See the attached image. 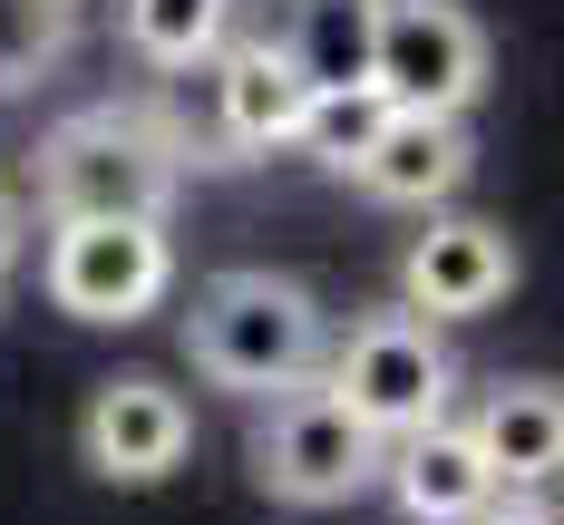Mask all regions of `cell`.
I'll list each match as a JSON object with an SVG mask.
<instances>
[{
    "mask_svg": "<svg viewBox=\"0 0 564 525\" xmlns=\"http://www.w3.org/2000/svg\"><path fill=\"white\" fill-rule=\"evenodd\" d=\"M185 185V136L156 108H78L30 156V195L50 225H166Z\"/></svg>",
    "mask_w": 564,
    "mask_h": 525,
    "instance_id": "cell-1",
    "label": "cell"
},
{
    "mask_svg": "<svg viewBox=\"0 0 564 525\" xmlns=\"http://www.w3.org/2000/svg\"><path fill=\"white\" fill-rule=\"evenodd\" d=\"M185 350L215 390L243 400H282V390H312L322 380V302L292 283V273H215L185 311Z\"/></svg>",
    "mask_w": 564,
    "mask_h": 525,
    "instance_id": "cell-2",
    "label": "cell"
},
{
    "mask_svg": "<svg viewBox=\"0 0 564 525\" xmlns=\"http://www.w3.org/2000/svg\"><path fill=\"white\" fill-rule=\"evenodd\" d=\"M322 390H332L380 448H399V438H419V428L448 418L457 360H448V341H438V321H419V311L399 302V311H360L350 341L322 350Z\"/></svg>",
    "mask_w": 564,
    "mask_h": 525,
    "instance_id": "cell-3",
    "label": "cell"
},
{
    "mask_svg": "<svg viewBox=\"0 0 564 525\" xmlns=\"http://www.w3.org/2000/svg\"><path fill=\"white\" fill-rule=\"evenodd\" d=\"M370 88L390 117H467L487 88V40L457 0H370Z\"/></svg>",
    "mask_w": 564,
    "mask_h": 525,
    "instance_id": "cell-4",
    "label": "cell"
},
{
    "mask_svg": "<svg viewBox=\"0 0 564 525\" xmlns=\"http://www.w3.org/2000/svg\"><path fill=\"white\" fill-rule=\"evenodd\" d=\"M243 458H253V486L282 496V506H350V496L380 477L390 448H380V438L312 380V390H282V400H273V418L253 428Z\"/></svg>",
    "mask_w": 564,
    "mask_h": 525,
    "instance_id": "cell-5",
    "label": "cell"
},
{
    "mask_svg": "<svg viewBox=\"0 0 564 525\" xmlns=\"http://www.w3.org/2000/svg\"><path fill=\"white\" fill-rule=\"evenodd\" d=\"M40 283L68 321H147L175 283L166 225H50Z\"/></svg>",
    "mask_w": 564,
    "mask_h": 525,
    "instance_id": "cell-6",
    "label": "cell"
},
{
    "mask_svg": "<svg viewBox=\"0 0 564 525\" xmlns=\"http://www.w3.org/2000/svg\"><path fill=\"white\" fill-rule=\"evenodd\" d=\"M185 448H195V408L175 400L166 380H147V370L88 390V408H78V458L108 486H156V477L185 467Z\"/></svg>",
    "mask_w": 564,
    "mask_h": 525,
    "instance_id": "cell-7",
    "label": "cell"
},
{
    "mask_svg": "<svg viewBox=\"0 0 564 525\" xmlns=\"http://www.w3.org/2000/svg\"><path fill=\"white\" fill-rule=\"evenodd\" d=\"M399 292H409L419 321H477V311H497L516 292V243L497 225H477V215H448V225H429L409 243Z\"/></svg>",
    "mask_w": 564,
    "mask_h": 525,
    "instance_id": "cell-8",
    "label": "cell"
},
{
    "mask_svg": "<svg viewBox=\"0 0 564 525\" xmlns=\"http://www.w3.org/2000/svg\"><path fill=\"white\" fill-rule=\"evenodd\" d=\"M302 117H312V78L292 68V50H282L273 30L215 50V136H225L234 156L302 146Z\"/></svg>",
    "mask_w": 564,
    "mask_h": 525,
    "instance_id": "cell-9",
    "label": "cell"
},
{
    "mask_svg": "<svg viewBox=\"0 0 564 525\" xmlns=\"http://www.w3.org/2000/svg\"><path fill=\"white\" fill-rule=\"evenodd\" d=\"M380 477H390V496H399L409 525H477L497 496H507V486L487 477V458H477L467 418H438V428L399 438L390 458H380Z\"/></svg>",
    "mask_w": 564,
    "mask_h": 525,
    "instance_id": "cell-10",
    "label": "cell"
},
{
    "mask_svg": "<svg viewBox=\"0 0 564 525\" xmlns=\"http://www.w3.org/2000/svg\"><path fill=\"white\" fill-rule=\"evenodd\" d=\"M467 438L507 496H535L545 477H564V390L555 380H497L467 418Z\"/></svg>",
    "mask_w": 564,
    "mask_h": 525,
    "instance_id": "cell-11",
    "label": "cell"
},
{
    "mask_svg": "<svg viewBox=\"0 0 564 525\" xmlns=\"http://www.w3.org/2000/svg\"><path fill=\"white\" fill-rule=\"evenodd\" d=\"M467 166H477V146H467L457 117H380V136L350 166V185L380 195V205H438V195L467 185Z\"/></svg>",
    "mask_w": 564,
    "mask_h": 525,
    "instance_id": "cell-12",
    "label": "cell"
},
{
    "mask_svg": "<svg viewBox=\"0 0 564 525\" xmlns=\"http://www.w3.org/2000/svg\"><path fill=\"white\" fill-rule=\"evenodd\" d=\"M282 50L312 78V98L370 88V0H282Z\"/></svg>",
    "mask_w": 564,
    "mask_h": 525,
    "instance_id": "cell-13",
    "label": "cell"
},
{
    "mask_svg": "<svg viewBox=\"0 0 564 525\" xmlns=\"http://www.w3.org/2000/svg\"><path fill=\"white\" fill-rule=\"evenodd\" d=\"M117 30L156 68H205L234 40V0H117Z\"/></svg>",
    "mask_w": 564,
    "mask_h": 525,
    "instance_id": "cell-14",
    "label": "cell"
},
{
    "mask_svg": "<svg viewBox=\"0 0 564 525\" xmlns=\"http://www.w3.org/2000/svg\"><path fill=\"white\" fill-rule=\"evenodd\" d=\"M68 50V10L50 0H0V98H20V88H40Z\"/></svg>",
    "mask_w": 564,
    "mask_h": 525,
    "instance_id": "cell-15",
    "label": "cell"
},
{
    "mask_svg": "<svg viewBox=\"0 0 564 525\" xmlns=\"http://www.w3.org/2000/svg\"><path fill=\"white\" fill-rule=\"evenodd\" d=\"M380 88H340V98H312V117H302V156L312 166H332V175H350L360 156H370V136H380Z\"/></svg>",
    "mask_w": 564,
    "mask_h": 525,
    "instance_id": "cell-16",
    "label": "cell"
},
{
    "mask_svg": "<svg viewBox=\"0 0 564 525\" xmlns=\"http://www.w3.org/2000/svg\"><path fill=\"white\" fill-rule=\"evenodd\" d=\"M20 253H30V205H20V195H0V273H10Z\"/></svg>",
    "mask_w": 564,
    "mask_h": 525,
    "instance_id": "cell-17",
    "label": "cell"
},
{
    "mask_svg": "<svg viewBox=\"0 0 564 525\" xmlns=\"http://www.w3.org/2000/svg\"><path fill=\"white\" fill-rule=\"evenodd\" d=\"M477 525H564V516L545 506V496H497V506H487Z\"/></svg>",
    "mask_w": 564,
    "mask_h": 525,
    "instance_id": "cell-18",
    "label": "cell"
},
{
    "mask_svg": "<svg viewBox=\"0 0 564 525\" xmlns=\"http://www.w3.org/2000/svg\"><path fill=\"white\" fill-rule=\"evenodd\" d=\"M50 10H78V0H50Z\"/></svg>",
    "mask_w": 564,
    "mask_h": 525,
    "instance_id": "cell-19",
    "label": "cell"
}]
</instances>
